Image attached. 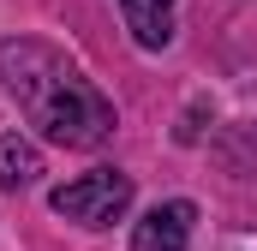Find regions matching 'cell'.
<instances>
[{
	"instance_id": "cell-1",
	"label": "cell",
	"mask_w": 257,
	"mask_h": 251,
	"mask_svg": "<svg viewBox=\"0 0 257 251\" xmlns=\"http://www.w3.org/2000/svg\"><path fill=\"white\" fill-rule=\"evenodd\" d=\"M0 84L24 108V120L60 150H102L120 126L114 102L84 78V66L66 60L42 36H6L0 42Z\"/></svg>"
},
{
	"instance_id": "cell-2",
	"label": "cell",
	"mask_w": 257,
	"mask_h": 251,
	"mask_svg": "<svg viewBox=\"0 0 257 251\" xmlns=\"http://www.w3.org/2000/svg\"><path fill=\"white\" fill-rule=\"evenodd\" d=\"M132 174L120 168H90V174H78V180H66V186L48 191V209L66 215V221H78V227H114L120 215L132 209Z\"/></svg>"
},
{
	"instance_id": "cell-3",
	"label": "cell",
	"mask_w": 257,
	"mask_h": 251,
	"mask_svg": "<svg viewBox=\"0 0 257 251\" xmlns=\"http://www.w3.org/2000/svg\"><path fill=\"white\" fill-rule=\"evenodd\" d=\"M197 227V203L192 197H168L156 209H144V221L132 227V251H186Z\"/></svg>"
},
{
	"instance_id": "cell-4",
	"label": "cell",
	"mask_w": 257,
	"mask_h": 251,
	"mask_svg": "<svg viewBox=\"0 0 257 251\" xmlns=\"http://www.w3.org/2000/svg\"><path fill=\"white\" fill-rule=\"evenodd\" d=\"M120 18H126L132 42L144 54H162L174 42V24H180V0H120Z\"/></svg>"
},
{
	"instance_id": "cell-5",
	"label": "cell",
	"mask_w": 257,
	"mask_h": 251,
	"mask_svg": "<svg viewBox=\"0 0 257 251\" xmlns=\"http://www.w3.org/2000/svg\"><path fill=\"white\" fill-rule=\"evenodd\" d=\"M42 180V150L24 138V132H0V186L6 191H24Z\"/></svg>"
}]
</instances>
